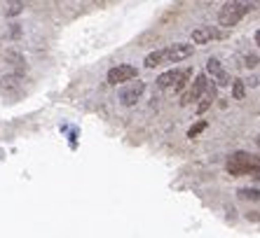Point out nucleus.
Wrapping results in <instances>:
<instances>
[{"label": "nucleus", "mask_w": 260, "mask_h": 238, "mask_svg": "<svg viewBox=\"0 0 260 238\" xmlns=\"http://www.w3.org/2000/svg\"><path fill=\"white\" fill-rule=\"evenodd\" d=\"M228 173L230 175H260V164L253 154L248 152H235L228 159Z\"/></svg>", "instance_id": "f03ea898"}, {"label": "nucleus", "mask_w": 260, "mask_h": 238, "mask_svg": "<svg viewBox=\"0 0 260 238\" xmlns=\"http://www.w3.org/2000/svg\"><path fill=\"white\" fill-rule=\"evenodd\" d=\"M139 70L134 66H115L108 70V84H124L129 80H136Z\"/></svg>", "instance_id": "39448f33"}, {"label": "nucleus", "mask_w": 260, "mask_h": 238, "mask_svg": "<svg viewBox=\"0 0 260 238\" xmlns=\"http://www.w3.org/2000/svg\"><path fill=\"white\" fill-rule=\"evenodd\" d=\"M206 84H209V80H206V75H197V80L192 82V89L188 91V94L183 96V105H188V103H192V101H200L202 98V94L206 91Z\"/></svg>", "instance_id": "0eeeda50"}, {"label": "nucleus", "mask_w": 260, "mask_h": 238, "mask_svg": "<svg viewBox=\"0 0 260 238\" xmlns=\"http://www.w3.org/2000/svg\"><path fill=\"white\" fill-rule=\"evenodd\" d=\"M143 91H145V84L143 82H139V80H136V82H132V80H129L127 87H122V89H120V103H122V105H127V107L134 105V103L143 96Z\"/></svg>", "instance_id": "20e7f679"}, {"label": "nucleus", "mask_w": 260, "mask_h": 238, "mask_svg": "<svg viewBox=\"0 0 260 238\" xmlns=\"http://www.w3.org/2000/svg\"><path fill=\"white\" fill-rule=\"evenodd\" d=\"M21 10H24V3H21V0H7V7H5L7 17H17V14H21Z\"/></svg>", "instance_id": "f8f14e48"}, {"label": "nucleus", "mask_w": 260, "mask_h": 238, "mask_svg": "<svg viewBox=\"0 0 260 238\" xmlns=\"http://www.w3.org/2000/svg\"><path fill=\"white\" fill-rule=\"evenodd\" d=\"M216 35H218L216 28H211V26H202V28L192 30V42L194 45H206V42L213 40Z\"/></svg>", "instance_id": "6e6552de"}, {"label": "nucleus", "mask_w": 260, "mask_h": 238, "mask_svg": "<svg viewBox=\"0 0 260 238\" xmlns=\"http://www.w3.org/2000/svg\"><path fill=\"white\" fill-rule=\"evenodd\" d=\"M258 82H260L258 77H248V82H246V84H248V87H258Z\"/></svg>", "instance_id": "f3484780"}, {"label": "nucleus", "mask_w": 260, "mask_h": 238, "mask_svg": "<svg viewBox=\"0 0 260 238\" xmlns=\"http://www.w3.org/2000/svg\"><path fill=\"white\" fill-rule=\"evenodd\" d=\"M244 94H246L244 82H242V80H235V82H232V98H235V101H242Z\"/></svg>", "instance_id": "ddd939ff"}, {"label": "nucleus", "mask_w": 260, "mask_h": 238, "mask_svg": "<svg viewBox=\"0 0 260 238\" xmlns=\"http://www.w3.org/2000/svg\"><path fill=\"white\" fill-rule=\"evenodd\" d=\"M174 80H176V70L162 72V75L157 77V87L159 89H169V87H174Z\"/></svg>", "instance_id": "9d476101"}, {"label": "nucleus", "mask_w": 260, "mask_h": 238, "mask_svg": "<svg viewBox=\"0 0 260 238\" xmlns=\"http://www.w3.org/2000/svg\"><path fill=\"white\" fill-rule=\"evenodd\" d=\"M258 145H260V138H258Z\"/></svg>", "instance_id": "aec40b11"}, {"label": "nucleus", "mask_w": 260, "mask_h": 238, "mask_svg": "<svg viewBox=\"0 0 260 238\" xmlns=\"http://www.w3.org/2000/svg\"><path fill=\"white\" fill-rule=\"evenodd\" d=\"M21 87V77L19 75H5L0 80V91H14Z\"/></svg>", "instance_id": "1a4fd4ad"}, {"label": "nucleus", "mask_w": 260, "mask_h": 238, "mask_svg": "<svg viewBox=\"0 0 260 238\" xmlns=\"http://www.w3.org/2000/svg\"><path fill=\"white\" fill-rule=\"evenodd\" d=\"M255 45L260 47V30H255Z\"/></svg>", "instance_id": "a211bd4d"}, {"label": "nucleus", "mask_w": 260, "mask_h": 238, "mask_svg": "<svg viewBox=\"0 0 260 238\" xmlns=\"http://www.w3.org/2000/svg\"><path fill=\"white\" fill-rule=\"evenodd\" d=\"M255 159H258V164H260V156H255Z\"/></svg>", "instance_id": "6ab92c4d"}, {"label": "nucleus", "mask_w": 260, "mask_h": 238, "mask_svg": "<svg viewBox=\"0 0 260 238\" xmlns=\"http://www.w3.org/2000/svg\"><path fill=\"white\" fill-rule=\"evenodd\" d=\"M206 126H209V124H206L204 119H200V122H197V124H194V126H190L188 138H197V136H200L202 131H206Z\"/></svg>", "instance_id": "2eb2a0df"}, {"label": "nucleus", "mask_w": 260, "mask_h": 238, "mask_svg": "<svg viewBox=\"0 0 260 238\" xmlns=\"http://www.w3.org/2000/svg\"><path fill=\"white\" fill-rule=\"evenodd\" d=\"M237 194H239V199H246V201H260V191L258 189H248V187H244V189H239Z\"/></svg>", "instance_id": "4468645a"}, {"label": "nucleus", "mask_w": 260, "mask_h": 238, "mask_svg": "<svg viewBox=\"0 0 260 238\" xmlns=\"http://www.w3.org/2000/svg\"><path fill=\"white\" fill-rule=\"evenodd\" d=\"M248 10H251V0H232L220 10L218 21H220V26H235L242 21Z\"/></svg>", "instance_id": "7ed1b4c3"}, {"label": "nucleus", "mask_w": 260, "mask_h": 238, "mask_svg": "<svg viewBox=\"0 0 260 238\" xmlns=\"http://www.w3.org/2000/svg\"><path fill=\"white\" fill-rule=\"evenodd\" d=\"M206 72L216 80V87H228V84H230V75L223 70V66H220V61L218 59L206 61Z\"/></svg>", "instance_id": "423d86ee"}, {"label": "nucleus", "mask_w": 260, "mask_h": 238, "mask_svg": "<svg viewBox=\"0 0 260 238\" xmlns=\"http://www.w3.org/2000/svg\"><path fill=\"white\" fill-rule=\"evenodd\" d=\"M246 66H248V68H255V66H258V56L248 54V56H246Z\"/></svg>", "instance_id": "dca6fc26"}, {"label": "nucleus", "mask_w": 260, "mask_h": 238, "mask_svg": "<svg viewBox=\"0 0 260 238\" xmlns=\"http://www.w3.org/2000/svg\"><path fill=\"white\" fill-rule=\"evenodd\" d=\"M192 56V45H185V42H178V45H171L167 49H157L145 56V68H157L164 63H178V61Z\"/></svg>", "instance_id": "f257e3e1"}, {"label": "nucleus", "mask_w": 260, "mask_h": 238, "mask_svg": "<svg viewBox=\"0 0 260 238\" xmlns=\"http://www.w3.org/2000/svg\"><path fill=\"white\" fill-rule=\"evenodd\" d=\"M188 77H190V68H185V70H176L174 91H181L183 87H185V82H188Z\"/></svg>", "instance_id": "9b49d317"}]
</instances>
